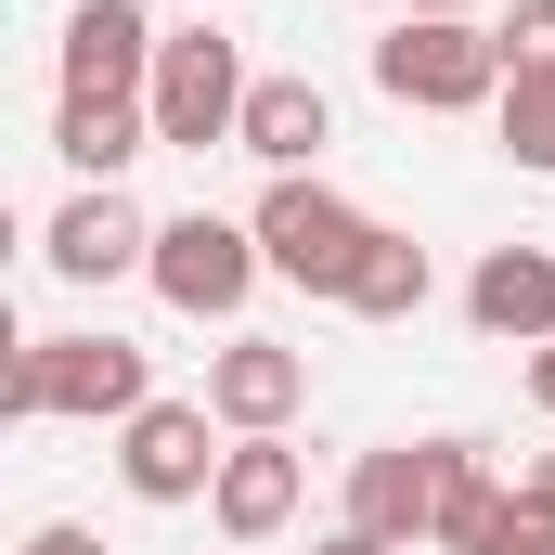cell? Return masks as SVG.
<instances>
[{
  "label": "cell",
  "instance_id": "cell-2",
  "mask_svg": "<svg viewBox=\"0 0 555 555\" xmlns=\"http://www.w3.org/2000/svg\"><path fill=\"white\" fill-rule=\"evenodd\" d=\"M375 91L414 104V117L504 104V26H478V13H401V26L375 39Z\"/></svg>",
  "mask_w": 555,
  "mask_h": 555
},
{
  "label": "cell",
  "instance_id": "cell-13",
  "mask_svg": "<svg viewBox=\"0 0 555 555\" xmlns=\"http://www.w3.org/2000/svg\"><path fill=\"white\" fill-rule=\"evenodd\" d=\"M246 155H259V168H310V155H323V142H336V104H323V91H310V78H259V91H246Z\"/></svg>",
  "mask_w": 555,
  "mask_h": 555
},
{
  "label": "cell",
  "instance_id": "cell-15",
  "mask_svg": "<svg viewBox=\"0 0 555 555\" xmlns=\"http://www.w3.org/2000/svg\"><path fill=\"white\" fill-rule=\"evenodd\" d=\"M426 284H439V272H426V246L375 220V246H362V272H349V297H336V310H362V323H414Z\"/></svg>",
  "mask_w": 555,
  "mask_h": 555
},
{
  "label": "cell",
  "instance_id": "cell-12",
  "mask_svg": "<svg viewBox=\"0 0 555 555\" xmlns=\"http://www.w3.org/2000/svg\"><path fill=\"white\" fill-rule=\"evenodd\" d=\"M465 323L543 349V336H555V246H491V259L465 272Z\"/></svg>",
  "mask_w": 555,
  "mask_h": 555
},
{
  "label": "cell",
  "instance_id": "cell-5",
  "mask_svg": "<svg viewBox=\"0 0 555 555\" xmlns=\"http://www.w3.org/2000/svg\"><path fill=\"white\" fill-rule=\"evenodd\" d=\"M155 297L168 310H194V323H233L246 310V284L272 272L259 259V220H220V207H181V220H155Z\"/></svg>",
  "mask_w": 555,
  "mask_h": 555
},
{
  "label": "cell",
  "instance_id": "cell-24",
  "mask_svg": "<svg viewBox=\"0 0 555 555\" xmlns=\"http://www.w3.org/2000/svg\"><path fill=\"white\" fill-rule=\"evenodd\" d=\"M401 13H465V0H401Z\"/></svg>",
  "mask_w": 555,
  "mask_h": 555
},
{
  "label": "cell",
  "instance_id": "cell-21",
  "mask_svg": "<svg viewBox=\"0 0 555 555\" xmlns=\"http://www.w3.org/2000/svg\"><path fill=\"white\" fill-rule=\"evenodd\" d=\"M310 555H401V543H375V530H323Z\"/></svg>",
  "mask_w": 555,
  "mask_h": 555
},
{
  "label": "cell",
  "instance_id": "cell-11",
  "mask_svg": "<svg viewBox=\"0 0 555 555\" xmlns=\"http://www.w3.org/2000/svg\"><path fill=\"white\" fill-rule=\"evenodd\" d=\"M297 491H310V465H297V439H233L220 452V491H207V517L233 530V543H272V530H297Z\"/></svg>",
  "mask_w": 555,
  "mask_h": 555
},
{
  "label": "cell",
  "instance_id": "cell-4",
  "mask_svg": "<svg viewBox=\"0 0 555 555\" xmlns=\"http://www.w3.org/2000/svg\"><path fill=\"white\" fill-rule=\"evenodd\" d=\"M246 91H259V78H246V52H233L220 26H168L142 104H155V142H168V155H207V142L246 130Z\"/></svg>",
  "mask_w": 555,
  "mask_h": 555
},
{
  "label": "cell",
  "instance_id": "cell-23",
  "mask_svg": "<svg viewBox=\"0 0 555 555\" xmlns=\"http://www.w3.org/2000/svg\"><path fill=\"white\" fill-rule=\"evenodd\" d=\"M530 401H543V414H555V336H543V349H530Z\"/></svg>",
  "mask_w": 555,
  "mask_h": 555
},
{
  "label": "cell",
  "instance_id": "cell-1",
  "mask_svg": "<svg viewBox=\"0 0 555 555\" xmlns=\"http://www.w3.org/2000/svg\"><path fill=\"white\" fill-rule=\"evenodd\" d=\"M155 401V362H142L130 336H26L13 362H0V414L39 426V414H91V426H130Z\"/></svg>",
  "mask_w": 555,
  "mask_h": 555
},
{
  "label": "cell",
  "instance_id": "cell-8",
  "mask_svg": "<svg viewBox=\"0 0 555 555\" xmlns=\"http://www.w3.org/2000/svg\"><path fill=\"white\" fill-rule=\"evenodd\" d=\"M39 259H52L65 284H117V272H142V259H155V220H142V207L117 194V181H78V194L52 207Z\"/></svg>",
  "mask_w": 555,
  "mask_h": 555
},
{
  "label": "cell",
  "instance_id": "cell-18",
  "mask_svg": "<svg viewBox=\"0 0 555 555\" xmlns=\"http://www.w3.org/2000/svg\"><path fill=\"white\" fill-rule=\"evenodd\" d=\"M504 78H555V0H517V26H504Z\"/></svg>",
  "mask_w": 555,
  "mask_h": 555
},
{
  "label": "cell",
  "instance_id": "cell-14",
  "mask_svg": "<svg viewBox=\"0 0 555 555\" xmlns=\"http://www.w3.org/2000/svg\"><path fill=\"white\" fill-rule=\"evenodd\" d=\"M52 155H65L78 181H117L130 155H155V104H91V91H65V104H52Z\"/></svg>",
  "mask_w": 555,
  "mask_h": 555
},
{
  "label": "cell",
  "instance_id": "cell-6",
  "mask_svg": "<svg viewBox=\"0 0 555 555\" xmlns=\"http://www.w3.org/2000/svg\"><path fill=\"white\" fill-rule=\"evenodd\" d=\"M220 414L207 401H142L130 426H117V478H130L142 504H207L220 491Z\"/></svg>",
  "mask_w": 555,
  "mask_h": 555
},
{
  "label": "cell",
  "instance_id": "cell-16",
  "mask_svg": "<svg viewBox=\"0 0 555 555\" xmlns=\"http://www.w3.org/2000/svg\"><path fill=\"white\" fill-rule=\"evenodd\" d=\"M504 478H491V452L478 439H452V478H439V555H491V530H504Z\"/></svg>",
  "mask_w": 555,
  "mask_h": 555
},
{
  "label": "cell",
  "instance_id": "cell-10",
  "mask_svg": "<svg viewBox=\"0 0 555 555\" xmlns=\"http://www.w3.org/2000/svg\"><path fill=\"white\" fill-rule=\"evenodd\" d=\"M297 401H310V349H284V336H233V349L207 362V414L233 426V439L297 426Z\"/></svg>",
  "mask_w": 555,
  "mask_h": 555
},
{
  "label": "cell",
  "instance_id": "cell-19",
  "mask_svg": "<svg viewBox=\"0 0 555 555\" xmlns=\"http://www.w3.org/2000/svg\"><path fill=\"white\" fill-rule=\"evenodd\" d=\"M491 555H555V517H543V504H530V491L504 504V530H491Z\"/></svg>",
  "mask_w": 555,
  "mask_h": 555
},
{
  "label": "cell",
  "instance_id": "cell-17",
  "mask_svg": "<svg viewBox=\"0 0 555 555\" xmlns=\"http://www.w3.org/2000/svg\"><path fill=\"white\" fill-rule=\"evenodd\" d=\"M491 130H504V155H517L530 181H555V78H504Z\"/></svg>",
  "mask_w": 555,
  "mask_h": 555
},
{
  "label": "cell",
  "instance_id": "cell-20",
  "mask_svg": "<svg viewBox=\"0 0 555 555\" xmlns=\"http://www.w3.org/2000/svg\"><path fill=\"white\" fill-rule=\"evenodd\" d=\"M26 555H104V543H91L78 517H52V530H26Z\"/></svg>",
  "mask_w": 555,
  "mask_h": 555
},
{
  "label": "cell",
  "instance_id": "cell-3",
  "mask_svg": "<svg viewBox=\"0 0 555 555\" xmlns=\"http://www.w3.org/2000/svg\"><path fill=\"white\" fill-rule=\"evenodd\" d=\"M362 246H375V220H362V207H349L323 168H284L272 194H259V259H272L284 284H310V297H349Z\"/></svg>",
  "mask_w": 555,
  "mask_h": 555
},
{
  "label": "cell",
  "instance_id": "cell-22",
  "mask_svg": "<svg viewBox=\"0 0 555 555\" xmlns=\"http://www.w3.org/2000/svg\"><path fill=\"white\" fill-rule=\"evenodd\" d=\"M517 491H530V504L555 517V452H530V478H517Z\"/></svg>",
  "mask_w": 555,
  "mask_h": 555
},
{
  "label": "cell",
  "instance_id": "cell-9",
  "mask_svg": "<svg viewBox=\"0 0 555 555\" xmlns=\"http://www.w3.org/2000/svg\"><path fill=\"white\" fill-rule=\"evenodd\" d=\"M155 26H142V0H78L65 13V91H91V104H142L155 91Z\"/></svg>",
  "mask_w": 555,
  "mask_h": 555
},
{
  "label": "cell",
  "instance_id": "cell-7",
  "mask_svg": "<svg viewBox=\"0 0 555 555\" xmlns=\"http://www.w3.org/2000/svg\"><path fill=\"white\" fill-rule=\"evenodd\" d=\"M439 478H452V439H388V452H362L349 465V530H375V543H439Z\"/></svg>",
  "mask_w": 555,
  "mask_h": 555
}]
</instances>
